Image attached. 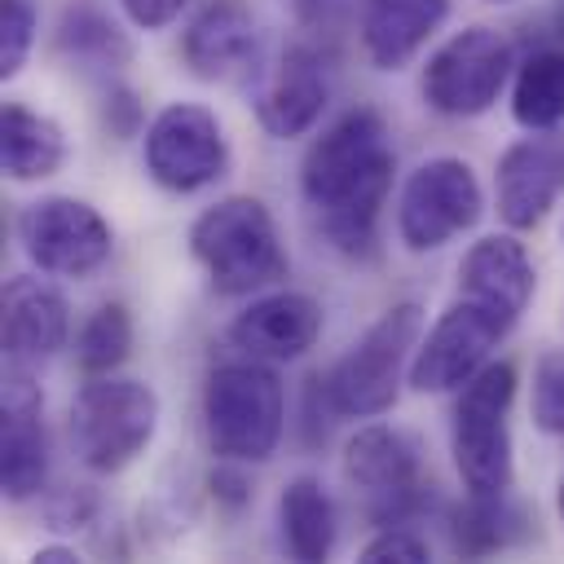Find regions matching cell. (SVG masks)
<instances>
[{"label":"cell","mask_w":564,"mask_h":564,"mask_svg":"<svg viewBox=\"0 0 564 564\" xmlns=\"http://www.w3.org/2000/svg\"><path fill=\"white\" fill-rule=\"evenodd\" d=\"M207 489H212L216 507H225V511H242L256 498V485L247 476V463H234V458H216V467L207 471Z\"/></svg>","instance_id":"cell-32"},{"label":"cell","mask_w":564,"mask_h":564,"mask_svg":"<svg viewBox=\"0 0 564 564\" xmlns=\"http://www.w3.org/2000/svg\"><path fill=\"white\" fill-rule=\"evenodd\" d=\"M423 339V308L401 300L383 308L352 348L326 370V392L339 419H379L397 405L401 383H410V361Z\"/></svg>","instance_id":"cell-4"},{"label":"cell","mask_w":564,"mask_h":564,"mask_svg":"<svg viewBox=\"0 0 564 564\" xmlns=\"http://www.w3.org/2000/svg\"><path fill=\"white\" fill-rule=\"evenodd\" d=\"M322 326V304L308 291H264L229 322V344L260 361H295L317 344Z\"/></svg>","instance_id":"cell-18"},{"label":"cell","mask_w":564,"mask_h":564,"mask_svg":"<svg viewBox=\"0 0 564 564\" xmlns=\"http://www.w3.org/2000/svg\"><path fill=\"white\" fill-rule=\"evenodd\" d=\"M119 4H123V18H128L132 26H141V31H163V26H172V22L185 13L189 0H119Z\"/></svg>","instance_id":"cell-33"},{"label":"cell","mask_w":564,"mask_h":564,"mask_svg":"<svg viewBox=\"0 0 564 564\" xmlns=\"http://www.w3.org/2000/svg\"><path fill=\"white\" fill-rule=\"evenodd\" d=\"M0 330H4V352L9 361L40 366L57 357L70 339V308L66 295L35 273H18L4 282L0 295Z\"/></svg>","instance_id":"cell-19"},{"label":"cell","mask_w":564,"mask_h":564,"mask_svg":"<svg viewBox=\"0 0 564 564\" xmlns=\"http://www.w3.org/2000/svg\"><path fill=\"white\" fill-rule=\"evenodd\" d=\"M53 48L66 57V62H79L88 70H119L132 62V40L128 31L106 18L101 9L93 4H70L62 18H57V31H53Z\"/></svg>","instance_id":"cell-23"},{"label":"cell","mask_w":564,"mask_h":564,"mask_svg":"<svg viewBox=\"0 0 564 564\" xmlns=\"http://www.w3.org/2000/svg\"><path fill=\"white\" fill-rule=\"evenodd\" d=\"M485 216V194L467 159L436 154L419 163L397 194V238L405 251L427 256L454 242L458 234L476 229Z\"/></svg>","instance_id":"cell-7"},{"label":"cell","mask_w":564,"mask_h":564,"mask_svg":"<svg viewBox=\"0 0 564 564\" xmlns=\"http://www.w3.org/2000/svg\"><path fill=\"white\" fill-rule=\"evenodd\" d=\"M516 538H524V511L507 494H467L449 511V546L458 555H494L507 551Z\"/></svg>","instance_id":"cell-24"},{"label":"cell","mask_w":564,"mask_h":564,"mask_svg":"<svg viewBox=\"0 0 564 564\" xmlns=\"http://www.w3.org/2000/svg\"><path fill=\"white\" fill-rule=\"evenodd\" d=\"M564 194V123L516 137L494 167L498 220L516 234L538 229Z\"/></svg>","instance_id":"cell-13"},{"label":"cell","mask_w":564,"mask_h":564,"mask_svg":"<svg viewBox=\"0 0 564 564\" xmlns=\"http://www.w3.org/2000/svg\"><path fill=\"white\" fill-rule=\"evenodd\" d=\"M278 520H282V542H286L291 560H300V564L330 560L335 538H339V516H335V498L326 494V485L317 476L286 480V489L278 498Z\"/></svg>","instance_id":"cell-22"},{"label":"cell","mask_w":564,"mask_h":564,"mask_svg":"<svg viewBox=\"0 0 564 564\" xmlns=\"http://www.w3.org/2000/svg\"><path fill=\"white\" fill-rule=\"evenodd\" d=\"M44 529L53 533H79L88 524H97V494L88 485H62L40 502Z\"/></svg>","instance_id":"cell-29"},{"label":"cell","mask_w":564,"mask_h":564,"mask_svg":"<svg viewBox=\"0 0 564 564\" xmlns=\"http://www.w3.org/2000/svg\"><path fill=\"white\" fill-rule=\"evenodd\" d=\"M189 256L216 295H256L286 278L291 260L273 212L256 194H229L189 225Z\"/></svg>","instance_id":"cell-2"},{"label":"cell","mask_w":564,"mask_h":564,"mask_svg":"<svg viewBox=\"0 0 564 564\" xmlns=\"http://www.w3.org/2000/svg\"><path fill=\"white\" fill-rule=\"evenodd\" d=\"M555 31H560V35H564V0H560V4H555Z\"/></svg>","instance_id":"cell-37"},{"label":"cell","mask_w":564,"mask_h":564,"mask_svg":"<svg viewBox=\"0 0 564 564\" xmlns=\"http://www.w3.org/2000/svg\"><path fill=\"white\" fill-rule=\"evenodd\" d=\"M35 4L31 0H0V79H13L31 48H35Z\"/></svg>","instance_id":"cell-28"},{"label":"cell","mask_w":564,"mask_h":564,"mask_svg":"<svg viewBox=\"0 0 564 564\" xmlns=\"http://www.w3.org/2000/svg\"><path fill=\"white\" fill-rule=\"evenodd\" d=\"M533 286H538V273H533V260H529L524 242L516 238V229L476 238L467 247V256L458 260V300L489 313L507 335L524 317Z\"/></svg>","instance_id":"cell-16"},{"label":"cell","mask_w":564,"mask_h":564,"mask_svg":"<svg viewBox=\"0 0 564 564\" xmlns=\"http://www.w3.org/2000/svg\"><path fill=\"white\" fill-rule=\"evenodd\" d=\"M516 70L511 44L502 31L476 22L454 31L423 66V101L445 115V119H476L485 110H494V101L502 97L507 79Z\"/></svg>","instance_id":"cell-8"},{"label":"cell","mask_w":564,"mask_h":564,"mask_svg":"<svg viewBox=\"0 0 564 564\" xmlns=\"http://www.w3.org/2000/svg\"><path fill=\"white\" fill-rule=\"evenodd\" d=\"M66 432L88 471L115 476L150 449L159 432V392L141 379H123L119 370L88 375V383L70 397Z\"/></svg>","instance_id":"cell-5"},{"label":"cell","mask_w":564,"mask_h":564,"mask_svg":"<svg viewBox=\"0 0 564 564\" xmlns=\"http://www.w3.org/2000/svg\"><path fill=\"white\" fill-rule=\"evenodd\" d=\"M66 163V132L57 119L22 106V101H4L0 110V167L13 185H31V181H48L53 172H62Z\"/></svg>","instance_id":"cell-21"},{"label":"cell","mask_w":564,"mask_h":564,"mask_svg":"<svg viewBox=\"0 0 564 564\" xmlns=\"http://www.w3.org/2000/svg\"><path fill=\"white\" fill-rule=\"evenodd\" d=\"M295 9H300V18H317L322 13V0H295Z\"/></svg>","instance_id":"cell-35"},{"label":"cell","mask_w":564,"mask_h":564,"mask_svg":"<svg viewBox=\"0 0 564 564\" xmlns=\"http://www.w3.org/2000/svg\"><path fill=\"white\" fill-rule=\"evenodd\" d=\"M18 242L26 260L48 278H88L97 273L115 251L110 220L75 194H48L22 207L18 216Z\"/></svg>","instance_id":"cell-11"},{"label":"cell","mask_w":564,"mask_h":564,"mask_svg":"<svg viewBox=\"0 0 564 564\" xmlns=\"http://www.w3.org/2000/svg\"><path fill=\"white\" fill-rule=\"evenodd\" d=\"M507 339V330L480 313L476 304L458 300L445 304V313L432 322V330L419 339L414 361H410V388L423 397L458 392L476 370L494 361V348Z\"/></svg>","instance_id":"cell-12"},{"label":"cell","mask_w":564,"mask_h":564,"mask_svg":"<svg viewBox=\"0 0 564 564\" xmlns=\"http://www.w3.org/2000/svg\"><path fill=\"white\" fill-rule=\"evenodd\" d=\"M397 154L388 145V128L379 110L357 106L344 110L300 163V194L317 216L322 238L348 256L370 260L379 251V216L392 194Z\"/></svg>","instance_id":"cell-1"},{"label":"cell","mask_w":564,"mask_h":564,"mask_svg":"<svg viewBox=\"0 0 564 564\" xmlns=\"http://www.w3.org/2000/svg\"><path fill=\"white\" fill-rule=\"evenodd\" d=\"M344 480L361 498V511L383 529L410 520L427 502V480H423V458L419 445L388 427V423H366L348 436L344 445Z\"/></svg>","instance_id":"cell-10"},{"label":"cell","mask_w":564,"mask_h":564,"mask_svg":"<svg viewBox=\"0 0 564 564\" xmlns=\"http://www.w3.org/2000/svg\"><path fill=\"white\" fill-rule=\"evenodd\" d=\"M361 560H366V564H383V560L423 564V560H432V546H427V538H419V533L405 529V524H383V529L361 546Z\"/></svg>","instance_id":"cell-30"},{"label":"cell","mask_w":564,"mask_h":564,"mask_svg":"<svg viewBox=\"0 0 564 564\" xmlns=\"http://www.w3.org/2000/svg\"><path fill=\"white\" fill-rule=\"evenodd\" d=\"M286 432V388L273 361H220L203 383V436L216 458L269 463Z\"/></svg>","instance_id":"cell-3"},{"label":"cell","mask_w":564,"mask_h":564,"mask_svg":"<svg viewBox=\"0 0 564 564\" xmlns=\"http://www.w3.org/2000/svg\"><path fill=\"white\" fill-rule=\"evenodd\" d=\"M511 401H516L511 361H489L454 392L449 454L467 494H507L516 485Z\"/></svg>","instance_id":"cell-6"},{"label":"cell","mask_w":564,"mask_h":564,"mask_svg":"<svg viewBox=\"0 0 564 564\" xmlns=\"http://www.w3.org/2000/svg\"><path fill=\"white\" fill-rule=\"evenodd\" d=\"M256 48L260 22L247 0H203L181 31V62L203 84H220L251 70Z\"/></svg>","instance_id":"cell-17"},{"label":"cell","mask_w":564,"mask_h":564,"mask_svg":"<svg viewBox=\"0 0 564 564\" xmlns=\"http://www.w3.org/2000/svg\"><path fill=\"white\" fill-rule=\"evenodd\" d=\"M97 115H101V128H106L115 141L137 137L141 123H145V106H141V97H137V88H128V84H110Z\"/></svg>","instance_id":"cell-31"},{"label":"cell","mask_w":564,"mask_h":564,"mask_svg":"<svg viewBox=\"0 0 564 564\" xmlns=\"http://www.w3.org/2000/svg\"><path fill=\"white\" fill-rule=\"evenodd\" d=\"M132 352V313L119 300H106L88 313L75 335V361L84 375H115Z\"/></svg>","instance_id":"cell-26"},{"label":"cell","mask_w":564,"mask_h":564,"mask_svg":"<svg viewBox=\"0 0 564 564\" xmlns=\"http://www.w3.org/2000/svg\"><path fill=\"white\" fill-rule=\"evenodd\" d=\"M449 18V0H361V53L375 70H401Z\"/></svg>","instance_id":"cell-20"},{"label":"cell","mask_w":564,"mask_h":564,"mask_svg":"<svg viewBox=\"0 0 564 564\" xmlns=\"http://www.w3.org/2000/svg\"><path fill=\"white\" fill-rule=\"evenodd\" d=\"M511 119L533 128H560L564 123V53L538 48L511 70Z\"/></svg>","instance_id":"cell-25"},{"label":"cell","mask_w":564,"mask_h":564,"mask_svg":"<svg viewBox=\"0 0 564 564\" xmlns=\"http://www.w3.org/2000/svg\"><path fill=\"white\" fill-rule=\"evenodd\" d=\"M326 101H330V79H326L322 57L308 44H286L273 57V66L260 70V84L251 97L256 123L273 141H295L313 132Z\"/></svg>","instance_id":"cell-15"},{"label":"cell","mask_w":564,"mask_h":564,"mask_svg":"<svg viewBox=\"0 0 564 564\" xmlns=\"http://www.w3.org/2000/svg\"><path fill=\"white\" fill-rule=\"evenodd\" d=\"M141 163L167 194H198L229 167V141L216 110L198 101H167L141 137Z\"/></svg>","instance_id":"cell-9"},{"label":"cell","mask_w":564,"mask_h":564,"mask_svg":"<svg viewBox=\"0 0 564 564\" xmlns=\"http://www.w3.org/2000/svg\"><path fill=\"white\" fill-rule=\"evenodd\" d=\"M480 4H511V0H480Z\"/></svg>","instance_id":"cell-38"},{"label":"cell","mask_w":564,"mask_h":564,"mask_svg":"<svg viewBox=\"0 0 564 564\" xmlns=\"http://www.w3.org/2000/svg\"><path fill=\"white\" fill-rule=\"evenodd\" d=\"M555 511H560V524H564V476H560V489H555Z\"/></svg>","instance_id":"cell-36"},{"label":"cell","mask_w":564,"mask_h":564,"mask_svg":"<svg viewBox=\"0 0 564 564\" xmlns=\"http://www.w3.org/2000/svg\"><path fill=\"white\" fill-rule=\"evenodd\" d=\"M560 238H564V229H560Z\"/></svg>","instance_id":"cell-39"},{"label":"cell","mask_w":564,"mask_h":564,"mask_svg":"<svg viewBox=\"0 0 564 564\" xmlns=\"http://www.w3.org/2000/svg\"><path fill=\"white\" fill-rule=\"evenodd\" d=\"M35 560H40V564H66V560H84V555H79L70 542H53V546H40Z\"/></svg>","instance_id":"cell-34"},{"label":"cell","mask_w":564,"mask_h":564,"mask_svg":"<svg viewBox=\"0 0 564 564\" xmlns=\"http://www.w3.org/2000/svg\"><path fill=\"white\" fill-rule=\"evenodd\" d=\"M48 427H44V392L31 366H4V427H0V485L9 502H31L48 480Z\"/></svg>","instance_id":"cell-14"},{"label":"cell","mask_w":564,"mask_h":564,"mask_svg":"<svg viewBox=\"0 0 564 564\" xmlns=\"http://www.w3.org/2000/svg\"><path fill=\"white\" fill-rule=\"evenodd\" d=\"M533 427L564 436V348H551L533 366V392H529Z\"/></svg>","instance_id":"cell-27"}]
</instances>
